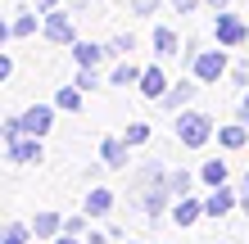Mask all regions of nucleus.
I'll list each match as a JSON object with an SVG mask.
<instances>
[{"mask_svg": "<svg viewBox=\"0 0 249 244\" xmlns=\"http://www.w3.org/2000/svg\"><path fill=\"white\" fill-rule=\"evenodd\" d=\"M54 104H59V109H68V113H77V109H82V91H77V86H59Z\"/></svg>", "mask_w": 249, "mask_h": 244, "instance_id": "20", "label": "nucleus"}, {"mask_svg": "<svg viewBox=\"0 0 249 244\" xmlns=\"http://www.w3.org/2000/svg\"><path fill=\"white\" fill-rule=\"evenodd\" d=\"M190 73H195V81H217L227 73V46L222 50H199L190 59Z\"/></svg>", "mask_w": 249, "mask_h": 244, "instance_id": "2", "label": "nucleus"}, {"mask_svg": "<svg viewBox=\"0 0 249 244\" xmlns=\"http://www.w3.org/2000/svg\"><path fill=\"white\" fill-rule=\"evenodd\" d=\"M109 240H113V231H109V235H105V231H91V235H86V244H109Z\"/></svg>", "mask_w": 249, "mask_h": 244, "instance_id": "30", "label": "nucleus"}, {"mask_svg": "<svg viewBox=\"0 0 249 244\" xmlns=\"http://www.w3.org/2000/svg\"><path fill=\"white\" fill-rule=\"evenodd\" d=\"M213 32H217V46H227V50H236V46H245V41H249V27L236 18V14H222V9H217Z\"/></svg>", "mask_w": 249, "mask_h": 244, "instance_id": "4", "label": "nucleus"}, {"mask_svg": "<svg viewBox=\"0 0 249 244\" xmlns=\"http://www.w3.org/2000/svg\"><path fill=\"white\" fill-rule=\"evenodd\" d=\"M123 140H127V145H145V140H150V127H145V122H131L127 131H123Z\"/></svg>", "mask_w": 249, "mask_h": 244, "instance_id": "24", "label": "nucleus"}, {"mask_svg": "<svg viewBox=\"0 0 249 244\" xmlns=\"http://www.w3.org/2000/svg\"><path fill=\"white\" fill-rule=\"evenodd\" d=\"M231 208H240V190H231V185H213L204 195V217H227Z\"/></svg>", "mask_w": 249, "mask_h": 244, "instance_id": "5", "label": "nucleus"}, {"mask_svg": "<svg viewBox=\"0 0 249 244\" xmlns=\"http://www.w3.org/2000/svg\"><path fill=\"white\" fill-rule=\"evenodd\" d=\"M54 244H86V240H77V235H68V231H64L59 240H54Z\"/></svg>", "mask_w": 249, "mask_h": 244, "instance_id": "32", "label": "nucleus"}, {"mask_svg": "<svg viewBox=\"0 0 249 244\" xmlns=\"http://www.w3.org/2000/svg\"><path fill=\"white\" fill-rule=\"evenodd\" d=\"M72 86H77V91H95V86H100L95 68H82V73H77V81H72Z\"/></svg>", "mask_w": 249, "mask_h": 244, "instance_id": "25", "label": "nucleus"}, {"mask_svg": "<svg viewBox=\"0 0 249 244\" xmlns=\"http://www.w3.org/2000/svg\"><path fill=\"white\" fill-rule=\"evenodd\" d=\"M240 122H249V95L240 99Z\"/></svg>", "mask_w": 249, "mask_h": 244, "instance_id": "33", "label": "nucleus"}, {"mask_svg": "<svg viewBox=\"0 0 249 244\" xmlns=\"http://www.w3.org/2000/svg\"><path fill=\"white\" fill-rule=\"evenodd\" d=\"M64 231H68V235H82V231H86V212H77V217H64Z\"/></svg>", "mask_w": 249, "mask_h": 244, "instance_id": "26", "label": "nucleus"}, {"mask_svg": "<svg viewBox=\"0 0 249 244\" xmlns=\"http://www.w3.org/2000/svg\"><path fill=\"white\" fill-rule=\"evenodd\" d=\"M245 140H249L245 127H222V131H217V145L222 149H245Z\"/></svg>", "mask_w": 249, "mask_h": 244, "instance_id": "18", "label": "nucleus"}, {"mask_svg": "<svg viewBox=\"0 0 249 244\" xmlns=\"http://www.w3.org/2000/svg\"><path fill=\"white\" fill-rule=\"evenodd\" d=\"M172 199H177V195H172L168 190V181H159V185H150V190H141V199H136V208L145 212V217H163V212L172 208Z\"/></svg>", "mask_w": 249, "mask_h": 244, "instance_id": "3", "label": "nucleus"}, {"mask_svg": "<svg viewBox=\"0 0 249 244\" xmlns=\"http://www.w3.org/2000/svg\"><path fill=\"white\" fill-rule=\"evenodd\" d=\"M209 136H213V118H209V113L181 109V118H177V140H181V145L199 149V145H209Z\"/></svg>", "mask_w": 249, "mask_h": 244, "instance_id": "1", "label": "nucleus"}, {"mask_svg": "<svg viewBox=\"0 0 249 244\" xmlns=\"http://www.w3.org/2000/svg\"><path fill=\"white\" fill-rule=\"evenodd\" d=\"M240 212H249V177L240 181Z\"/></svg>", "mask_w": 249, "mask_h": 244, "instance_id": "31", "label": "nucleus"}, {"mask_svg": "<svg viewBox=\"0 0 249 244\" xmlns=\"http://www.w3.org/2000/svg\"><path fill=\"white\" fill-rule=\"evenodd\" d=\"M141 91H145V99H163L168 95V77H163V68H159V64H150L141 73Z\"/></svg>", "mask_w": 249, "mask_h": 244, "instance_id": "10", "label": "nucleus"}, {"mask_svg": "<svg viewBox=\"0 0 249 244\" xmlns=\"http://www.w3.org/2000/svg\"><path fill=\"white\" fill-rule=\"evenodd\" d=\"M131 9H136V14H154L159 0H131Z\"/></svg>", "mask_w": 249, "mask_h": 244, "instance_id": "29", "label": "nucleus"}, {"mask_svg": "<svg viewBox=\"0 0 249 244\" xmlns=\"http://www.w3.org/2000/svg\"><path fill=\"white\" fill-rule=\"evenodd\" d=\"M109 81H113V86H127V81H141V73H136L131 64H118V68L109 73Z\"/></svg>", "mask_w": 249, "mask_h": 244, "instance_id": "23", "label": "nucleus"}, {"mask_svg": "<svg viewBox=\"0 0 249 244\" xmlns=\"http://www.w3.org/2000/svg\"><path fill=\"white\" fill-rule=\"evenodd\" d=\"M190 185H195V177H190L186 167H177V172H168V190L177 195V199H186V195H190Z\"/></svg>", "mask_w": 249, "mask_h": 244, "instance_id": "19", "label": "nucleus"}, {"mask_svg": "<svg viewBox=\"0 0 249 244\" xmlns=\"http://www.w3.org/2000/svg\"><path fill=\"white\" fill-rule=\"evenodd\" d=\"M100 163L105 167H123L127 163V140H105V145H100Z\"/></svg>", "mask_w": 249, "mask_h": 244, "instance_id": "16", "label": "nucleus"}, {"mask_svg": "<svg viewBox=\"0 0 249 244\" xmlns=\"http://www.w3.org/2000/svg\"><path fill=\"white\" fill-rule=\"evenodd\" d=\"M46 36L54 46H72V18L59 14V9H46Z\"/></svg>", "mask_w": 249, "mask_h": 244, "instance_id": "6", "label": "nucleus"}, {"mask_svg": "<svg viewBox=\"0 0 249 244\" xmlns=\"http://www.w3.org/2000/svg\"><path fill=\"white\" fill-rule=\"evenodd\" d=\"M131 46H136V36H127V32H123V36H113V54H127Z\"/></svg>", "mask_w": 249, "mask_h": 244, "instance_id": "27", "label": "nucleus"}, {"mask_svg": "<svg viewBox=\"0 0 249 244\" xmlns=\"http://www.w3.org/2000/svg\"><path fill=\"white\" fill-rule=\"evenodd\" d=\"M100 54H105V46H95V41H72V59H77L82 68H95Z\"/></svg>", "mask_w": 249, "mask_h": 244, "instance_id": "15", "label": "nucleus"}, {"mask_svg": "<svg viewBox=\"0 0 249 244\" xmlns=\"http://www.w3.org/2000/svg\"><path fill=\"white\" fill-rule=\"evenodd\" d=\"M27 235H32V226L9 222V226H5V235H0V244H27Z\"/></svg>", "mask_w": 249, "mask_h": 244, "instance_id": "21", "label": "nucleus"}, {"mask_svg": "<svg viewBox=\"0 0 249 244\" xmlns=\"http://www.w3.org/2000/svg\"><path fill=\"white\" fill-rule=\"evenodd\" d=\"M54 5H59V0H36V9H54Z\"/></svg>", "mask_w": 249, "mask_h": 244, "instance_id": "34", "label": "nucleus"}, {"mask_svg": "<svg viewBox=\"0 0 249 244\" xmlns=\"http://www.w3.org/2000/svg\"><path fill=\"white\" fill-rule=\"evenodd\" d=\"M32 32H36V18H32V14H18V18L9 23V36H32Z\"/></svg>", "mask_w": 249, "mask_h": 244, "instance_id": "22", "label": "nucleus"}, {"mask_svg": "<svg viewBox=\"0 0 249 244\" xmlns=\"http://www.w3.org/2000/svg\"><path fill=\"white\" fill-rule=\"evenodd\" d=\"M172 217H177V226H195L204 217V199H195V195L177 199V204H172Z\"/></svg>", "mask_w": 249, "mask_h": 244, "instance_id": "11", "label": "nucleus"}, {"mask_svg": "<svg viewBox=\"0 0 249 244\" xmlns=\"http://www.w3.org/2000/svg\"><path fill=\"white\" fill-rule=\"evenodd\" d=\"M209 5H213V9H227V5H231V0H209Z\"/></svg>", "mask_w": 249, "mask_h": 244, "instance_id": "35", "label": "nucleus"}, {"mask_svg": "<svg viewBox=\"0 0 249 244\" xmlns=\"http://www.w3.org/2000/svg\"><path fill=\"white\" fill-rule=\"evenodd\" d=\"M23 127H27V136H46L50 127H54V109L50 104H32L23 113Z\"/></svg>", "mask_w": 249, "mask_h": 244, "instance_id": "7", "label": "nucleus"}, {"mask_svg": "<svg viewBox=\"0 0 249 244\" xmlns=\"http://www.w3.org/2000/svg\"><path fill=\"white\" fill-rule=\"evenodd\" d=\"M154 54H163V59H172V54H181V41L172 27H154Z\"/></svg>", "mask_w": 249, "mask_h": 244, "instance_id": "14", "label": "nucleus"}, {"mask_svg": "<svg viewBox=\"0 0 249 244\" xmlns=\"http://www.w3.org/2000/svg\"><path fill=\"white\" fill-rule=\"evenodd\" d=\"M195 91H199L195 81H177V86H168V95L159 99V104H163V109H186L190 99H195Z\"/></svg>", "mask_w": 249, "mask_h": 244, "instance_id": "13", "label": "nucleus"}, {"mask_svg": "<svg viewBox=\"0 0 249 244\" xmlns=\"http://www.w3.org/2000/svg\"><path fill=\"white\" fill-rule=\"evenodd\" d=\"M172 9H177V14H195L199 0H172Z\"/></svg>", "mask_w": 249, "mask_h": 244, "instance_id": "28", "label": "nucleus"}, {"mask_svg": "<svg viewBox=\"0 0 249 244\" xmlns=\"http://www.w3.org/2000/svg\"><path fill=\"white\" fill-rule=\"evenodd\" d=\"M86 217H109L113 212V195L105 190V185H95V190H86V204H82Z\"/></svg>", "mask_w": 249, "mask_h": 244, "instance_id": "9", "label": "nucleus"}, {"mask_svg": "<svg viewBox=\"0 0 249 244\" xmlns=\"http://www.w3.org/2000/svg\"><path fill=\"white\" fill-rule=\"evenodd\" d=\"M46 154H41V136H23L9 145V163H41Z\"/></svg>", "mask_w": 249, "mask_h": 244, "instance_id": "8", "label": "nucleus"}, {"mask_svg": "<svg viewBox=\"0 0 249 244\" xmlns=\"http://www.w3.org/2000/svg\"><path fill=\"white\" fill-rule=\"evenodd\" d=\"M32 235H36V240H59V235H64V217H59V212H36Z\"/></svg>", "mask_w": 249, "mask_h": 244, "instance_id": "12", "label": "nucleus"}, {"mask_svg": "<svg viewBox=\"0 0 249 244\" xmlns=\"http://www.w3.org/2000/svg\"><path fill=\"white\" fill-rule=\"evenodd\" d=\"M199 177H204L209 190H213V185H227V159H209V163L199 167Z\"/></svg>", "mask_w": 249, "mask_h": 244, "instance_id": "17", "label": "nucleus"}]
</instances>
